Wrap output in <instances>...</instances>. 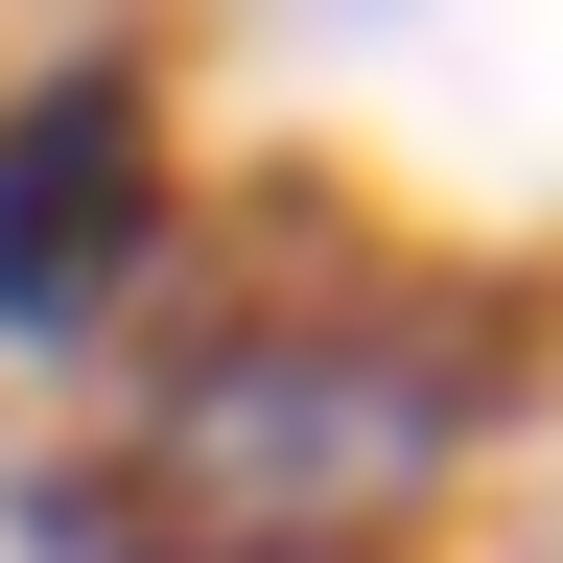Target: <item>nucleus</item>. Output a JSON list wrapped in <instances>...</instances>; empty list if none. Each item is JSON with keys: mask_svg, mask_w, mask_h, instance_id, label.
Masks as SVG:
<instances>
[{"mask_svg": "<svg viewBox=\"0 0 563 563\" xmlns=\"http://www.w3.org/2000/svg\"><path fill=\"white\" fill-rule=\"evenodd\" d=\"M188 282V118H165V47L70 24L0 70V376H95V352L165 329Z\"/></svg>", "mask_w": 563, "mask_h": 563, "instance_id": "obj_2", "label": "nucleus"}, {"mask_svg": "<svg viewBox=\"0 0 563 563\" xmlns=\"http://www.w3.org/2000/svg\"><path fill=\"white\" fill-rule=\"evenodd\" d=\"M540 376H563L540 258H422L352 188H258L188 211L118 493L165 517V563H399V517L517 446Z\"/></svg>", "mask_w": 563, "mask_h": 563, "instance_id": "obj_1", "label": "nucleus"}]
</instances>
